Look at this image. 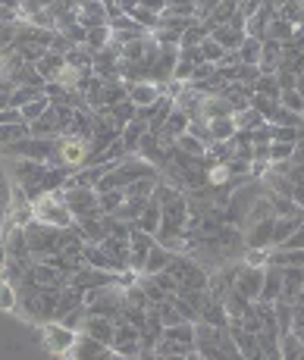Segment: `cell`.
Here are the masks:
<instances>
[{
    "label": "cell",
    "mask_w": 304,
    "mask_h": 360,
    "mask_svg": "<svg viewBox=\"0 0 304 360\" xmlns=\"http://www.w3.org/2000/svg\"><path fill=\"white\" fill-rule=\"evenodd\" d=\"M60 292L63 288H41L34 282H16V310L25 323H34V326H47L53 323V310H57V301H60Z\"/></svg>",
    "instance_id": "1"
},
{
    "label": "cell",
    "mask_w": 304,
    "mask_h": 360,
    "mask_svg": "<svg viewBox=\"0 0 304 360\" xmlns=\"http://www.w3.org/2000/svg\"><path fill=\"white\" fill-rule=\"evenodd\" d=\"M32 210H34V219L47 226H57V229H69L75 223V217L69 213V207L63 204V188L60 191H47V195L34 198L32 200Z\"/></svg>",
    "instance_id": "2"
},
{
    "label": "cell",
    "mask_w": 304,
    "mask_h": 360,
    "mask_svg": "<svg viewBox=\"0 0 304 360\" xmlns=\"http://www.w3.org/2000/svg\"><path fill=\"white\" fill-rule=\"evenodd\" d=\"M63 204L69 207L75 219H91L101 217V198L94 188H79V185H66L63 188Z\"/></svg>",
    "instance_id": "3"
},
{
    "label": "cell",
    "mask_w": 304,
    "mask_h": 360,
    "mask_svg": "<svg viewBox=\"0 0 304 360\" xmlns=\"http://www.w3.org/2000/svg\"><path fill=\"white\" fill-rule=\"evenodd\" d=\"M110 351H113L116 357H138L141 354V332H138L129 320H116Z\"/></svg>",
    "instance_id": "4"
},
{
    "label": "cell",
    "mask_w": 304,
    "mask_h": 360,
    "mask_svg": "<svg viewBox=\"0 0 304 360\" xmlns=\"http://www.w3.org/2000/svg\"><path fill=\"white\" fill-rule=\"evenodd\" d=\"M66 285L79 288V292H91V288H103V285H120V276L107 273V269H94L85 263L82 269H75V273L69 276Z\"/></svg>",
    "instance_id": "5"
},
{
    "label": "cell",
    "mask_w": 304,
    "mask_h": 360,
    "mask_svg": "<svg viewBox=\"0 0 304 360\" xmlns=\"http://www.w3.org/2000/svg\"><path fill=\"white\" fill-rule=\"evenodd\" d=\"M176 63H179V47H172V44H160V51H157L154 63H151L148 82H154V85H160V88H163L167 82H172Z\"/></svg>",
    "instance_id": "6"
},
{
    "label": "cell",
    "mask_w": 304,
    "mask_h": 360,
    "mask_svg": "<svg viewBox=\"0 0 304 360\" xmlns=\"http://www.w3.org/2000/svg\"><path fill=\"white\" fill-rule=\"evenodd\" d=\"M44 329V345H47V351H53L57 357H66L69 351L75 348V342H79V332H72V329H66L63 323H47V326H41Z\"/></svg>",
    "instance_id": "7"
},
{
    "label": "cell",
    "mask_w": 304,
    "mask_h": 360,
    "mask_svg": "<svg viewBox=\"0 0 304 360\" xmlns=\"http://www.w3.org/2000/svg\"><path fill=\"white\" fill-rule=\"evenodd\" d=\"M264 269L267 266H245V263H241V266L236 269V292L239 295H245L248 301H260V288H264Z\"/></svg>",
    "instance_id": "8"
},
{
    "label": "cell",
    "mask_w": 304,
    "mask_h": 360,
    "mask_svg": "<svg viewBox=\"0 0 304 360\" xmlns=\"http://www.w3.org/2000/svg\"><path fill=\"white\" fill-rule=\"evenodd\" d=\"M113 329H116V320H110V316H101V314H91L88 310L85 314V323H82V335H88L91 342H98V345H113Z\"/></svg>",
    "instance_id": "9"
},
{
    "label": "cell",
    "mask_w": 304,
    "mask_h": 360,
    "mask_svg": "<svg viewBox=\"0 0 304 360\" xmlns=\"http://www.w3.org/2000/svg\"><path fill=\"white\" fill-rule=\"evenodd\" d=\"M154 235H148V232H132L129 235V269L132 273H141L144 269V260H148V251L154 248Z\"/></svg>",
    "instance_id": "10"
},
{
    "label": "cell",
    "mask_w": 304,
    "mask_h": 360,
    "mask_svg": "<svg viewBox=\"0 0 304 360\" xmlns=\"http://www.w3.org/2000/svg\"><path fill=\"white\" fill-rule=\"evenodd\" d=\"M75 19H79V25H85V29H98V25H110L107 6H103L101 0H82V4L75 6Z\"/></svg>",
    "instance_id": "11"
},
{
    "label": "cell",
    "mask_w": 304,
    "mask_h": 360,
    "mask_svg": "<svg viewBox=\"0 0 304 360\" xmlns=\"http://www.w3.org/2000/svg\"><path fill=\"white\" fill-rule=\"evenodd\" d=\"M304 292V266H289L282 269V301L295 304Z\"/></svg>",
    "instance_id": "12"
},
{
    "label": "cell",
    "mask_w": 304,
    "mask_h": 360,
    "mask_svg": "<svg viewBox=\"0 0 304 360\" xmlns=\"http://www.w3.org/2000/svg\"><path fill=\"white\" fill-rule=\"evenodd\" d=\"M82 304H85V292H79V288L72 285H63V292H60V301H57V310H53V320H66L72 310H79Z\"/></svg>",
    "instance_id": "13"
},
{
    "label": "cell",
    "mask_w": 304,
    "mask_h": 360,
    "mask_svg": "<svg viewBox=\"0 0 304 360\" xmlns=\"http://www.w3.org/2000/svg\"><path fill=\"white\" fill-rule=\"evenodd\" d=\"M260 301H267V304L282 301V269L279 266H270V263H267V269H264V288H260Z\"/></svg>",
    "instance_id": "14"
},
{
    "label": "cell",
    "mask_w": 304,
    "mask_h": 360,
    "mask_svg": "<svg viewBox=\"0 0 304 360\" xmlns=\"http://www.w3.org/2000/svg\"><path fill=\"white\" fill-rule=\"evenodd\" d=\"M160 94H163V88L154 85V82H132V85H129V101H132L135 107H151Z\"/></svg>",
    "instance_id": "15"
},
{
    "label": "cell",
    "mask_w": 304,
    "mask_h": 360,
    "mask_svg": "<svg viewBox=\"0 0 304 360\" xmlns=\"http://www.w3.org/2000/svg\"><path fill=\"white\" fill-rule=\"evenodd\" d=\"M34 66H38L41 79H44V85H47V82H57L60 75H63V69H66V57H63V53H53V51H47L44 57H41Z\"/></svg>",
    "instance_id": "16"
},
{
    "label": "cell",
    "mask_w": 304,
    "mask_h": 360,
    "mask_svg": "<svg viewBox=\"0 0 304 360\" xmlns=\"http://www.w3.org/2000/svg\"><path fill=\"white\" fill-rule=\"evenodd\" d=\"M273 13L286 22H292L295 29L304 25V0H273Z\"/></svg>",
    "instance_id": "17"
},
{
    "label": "cell",
    "mask_w": 304,
    "mask_h": 360,
    "mask_svg": "<svg viewBox=\"0 0 304 360\" xmlns=\"http://www.w3.org/2000/svg\"><path fill=\"white\" fill-rule=\"evenodd\" d=\"M170 260H172V251H170V248H163L160 241H154V248L148 251V260H144V269H141V273H144V276L163 273V269L170 266Z\"/></svg>",
    "instance_id": "18"
},
{
    "label": "cell",
    "mask_w": 304,
    "mask_h": 360,
    "mask_svg": "<svg viewBox=\"0 0 304 360\" xmlns=\"http://www.w3.org/2000/svg\"><path fill=\"white\" fill-rule=\"evenodd\" d=\"M210 38L217 41V44H223L226 51H239L241 41H245L248 34H245V29H236V25L226 22V25H217V29L210 32Z\"/></svg>",
    "instance_id": "19"
},
{
    "label": "cell",
    "mask_w": 304,
    "mask_h": 360,
    "mask_svg": "<svg viewBox=\"0 0 304 360\" xmlns=\"http://www.w3.org/2000/svg\"><path fill=\"white\" fill-rule=\"evenodd\" d=\"M295 34H298V29L273 13V19L267 22V38H270V41H279V44L286 47V44H292V41H295ZM267 38H264V41H267Z\"/></svg>",
    "instance_id": "20"
},
{
    "label": "cell",
    "mask_w": 304,
    "mask_h": 360,
    "mask_svg": "<svg viewBox=\"0 0 304 360\" xmlns=\"http://www.w3.org/2000/svg\"><path fill=\"white\" fill-rule=\"evenodd\" d=\"M135 229L138 232H148V235H157L160 232V204L148 198V207L141 210V217L135 219Z\"/></svg>",
    "instance_id": "21"
},
{
    "label": "cell",
    "mask_w": 304,
    "mask_h": 360,
    "mask_svg": "<svg viewBox=\"0 0 304 360\" xmlns=\"http://www.w3.org/2000/svg\"><path fill=\"white\" fill-rule=\"evenodd\" d=\"M148 131H151V129H148V122H144V120H138V116H135L132 122H126V126H122L120 141L126 144V150H129V154H135V150H138V141H141V138L148 135Z\"/></svg>",
    "instance_id": "22"
},
{
    "label": "cell",
    "mask_w": 304,
    "mask_h": 360,
    "mask_svg": "<svg viewBox=\"0 0 304 360\" xmlns=\"http://www.w3.org/2000/svg\"><path fill=\"white\" fill-rule=\"evenodd\" d=\"M279 63H282V44H279V41H270V38H267V41H264V51H260L258 69H260V72H276V69H279Z\"/></svg>",
    "instance_id": "23"
},
{
    "label": "cell",
    "mask_w": 304,
    "mask_h": 360,
    "mask_svg": "<svg viewBox=\"0 0 304 360\" xmlns=\"http://www.w3.org/2000/svg\"><path fill=\"white\" fill-rule=\"evenodd\" d=\"M191 126V116L185 113V110H179V107H172V113H170V120L163 122V135H170V138H179V135H185Z\"/></svg>",
    "instance_id": "24"
},
{
    "label": "cell",
    "mask_w": 304,
    "mask_h": 360,
    "mask_svg": "<svg viewBox=\"0 0 304 360\" xmlns=\"http://www.w3.org/2000/svg\"><path fill=\"white\" fill-rule=\"evenodd\" d=\"M207 126H210V138H213V141H232V138H236V131H239V126H236V120H232V116L210 120Z\"/></svg>",
    "instance_id": "25"
},
{
    "label": "cell",
    "mask_w": 304,
    "mask_h": 360,
    "mask_svg": "<svg viewBox=\"0 0 304 360\" xmlns=\"http://www.w3.org/2000/svg\"><path fill=\"white\" fill-rule=\"evenodd\" d=\"M25 138H32L29 122H13V126H0V148H6V144H16V141H25Z\"/></svg>",
    "instance_id": "26"
},
{
    "label": "cell",
    "mask_w": 304,
    "mask_h": 360,
    "mask_svg": "<svg viewBox=\"0 0 304 360\" xmlns=\"http://www.w3.org/2000/svg\"><path fill=\"white\" fill-rule=\"evenodd\" d=\"M113 41V29L110 25H98V29H88V38H85V47L91 53H98V51H103V47Z\"/></svg>",
    "instance_id": "27"
},
{
    "label": "cell",
    "mask_w": 304,
    "mask_h": 360,
    "mask_svg": "<svg viewBox=\"0 0 304 360\" xmlns=\"http://www.w3.org/2000/svg\"><path fill=\"white\" fill-rule=\"evenodd\" d=\"M38 98H44V88H34V85H16L13 88V94H10V107H25L29 101H38Z\"/></svg>",
    "instance_id": "28"
},
{
    "label": "cell",
    "mask_w": 304,
    "mask_h": 360,
    "mask_svg": "<svg viewBox=\"0 0 304 360\" xmlns=\"http://www.w3.org/2000/svg\"><path fill=\"white\" fill-rule=\"evenodd\" d=\"M232 120H236L239 131H254V129H260V126L267 122L264 116H260L254 107H248V110H239V113H232Z\"/></svg>",
    "instance_id": "29"
},
{
    "label": "cell",
    "mask_w": 304,
    "mask_h": 360,
    "mask_svg": "<svg viewBox=\"0 0 304 360\" xmlns=\"http://www.w3.org/2000/svg\"><path fill=\"white\" fill-rule=\"evenodd\" d=\"M176 148L182 150V154H189V157H207V144L201 141V138L191 135V131H185V135L176 138Z\"/></svg>",
    "instance_id": "30"
},
{
    "label": "cell",
    "mask_w": 304,
    "mask_h": 360,
    "mask_svg": "<svg viewBox=\"0 0 304 360\" xmlns=\"http://www.w3.org/2000/svg\"><path fill=\"white\" fill-rule=\"evenodd\" d=\"M260 51H264V41L245 38V41H241V47H239L241 63H245V66H258V63H260Z\"/></svg>",
    "instance_id": "31"
},
{
    "label": "cell",
    "mask_w": 304,
    "mask_h": 360,
    "mask_svg": "<svg viewBox=\"0 0 304 360\" xmlns=\"http://www.w3.org/2000/svg\"><path fill=\"white\" fill-rule=\"evenodd\" d=\"M101 213H107V217H113L116 210H120L122 204H126V188H113V191H101Z\"/></svg>",
    "instance_id": "32"
},
{
    "label": "cell",
    "mask_w": 304,
    "mask_h": 360,
    "mask_svg": "<svg viewBox=\"0 0 304 360\" xmlns=\"http://www.w3.org/2000/svg\"><path fill=\"white\" fill-rule=\"evenodd\" d=\"M254 94H264V98H276L279 101V79H276V72H260V79L254 82Z\"/></svg>",
    "instance_id": "33"
},
{
    "label": "cell",
    "mask_w": 304,
    "mask_h": 360,
    "mask_svg": "<svg viewBox=\"0 0 304 360\" xmlns=\"http://www.w3.org/2000/svg\"><path fill=\"white\" fill-rule=\"evenodd\" d=\"M47 107H51L47 94H44V98H38V101H29L25 107H19V113H23V122H29V126H32L34 120H41V116H44V110H47Z\"/></svg>",
    "instance_id": "34"
},
{
    "label": "cell",
    "mask_w": 304,
    "mask_h": 360,
    "mask_svg": "<svg viewBox=\"0 0 304 360\" xmlns=\"http://www.w3.org/2000/svg\"><path fill=\"white\" fill-rule=\"evenodd\" d=\"M251 107L258 110L267 122H273L276 110H279V101H276V98H264V94H251Z\"/></svg>",
    "instance_id": "35"
},
{
    "label": "cell",
    "mask_w": 304,
    "mask_h": 360,
    "mask_svg": "<svg viewBox=\"0 0 304 360\" xmlns=\"http://www.w3.org/2000/svg\"><path fill=\"white\" fill-rule=\"evenodd\" d=\"M226 57V47L223 44H217L213 38H204L201 41V60L204 63H213V66H220V60Z\"/></svg>",
    "instance_id": "36"
},
{
    "label": "cell",
    "mask_w": 304,
    "mask_h": 360,
    "mask_svg": "<svg viewBox=\"0 0 304 360\" xmlns=\"http://www.w3.org/2000/svg\"><path fill=\"white\" fill-rule=\"evenodd\" d=\"M110 116H113V120L120 122V126H126V122H132L135 116H138V107H135V103L126 98V101H120V103H116V107H110Z\"/></svg>",
    "instance_id": "37"
},
{
    "label": "cell",
    "mask_w": 304,
    "mask_h": 360,
    "mask_svg": "<svg viewBox=\"0 0 304 360\" xmlns=\"http://www.w3.org/2000/svg\"><path fill=\"white\" fill-rule=\"evenodd\" d=\"M16 301H19V297H16V285L0 279V310L13 314V310H16Z\"/></svg>",
    "instance_id": "38"
},
{
    "label": "cell",
    "mask_w": 304,
    "mask_h": 360,
    "mask_svg": "<svg viewBox=\"0 0 304 360\" xmlns=\"http://www.w3.org/2000/svg\"><path fill=\"white\" fill-rule=\"evenodd\" d=\"M279 107H286V110H292V113H301L304 116V98H301L298 88H292V91H282L279 94Z\"/></svg>",
    "instance_id": "39"
},
{
    "label": "cell",
    "mask_w": 304,
    "mask_h": 360,
    "mask_svg": "<svg viewBox=\"0 0 304 360\" xmlns=\"http://www.w3.org/2000/svg\"><path fill=\"white\" fill-rule=\"evenodd\" d=\"M301 129L295 126H273V141H282V144H298L301 141Z\"/></svg>",
    "instance_id": "40"
},
{
    "label": "cell",
    "mask_w": 304,
    "mask_h": 360,
    "mask_svg": "<svg viewBox=\"0 0 304 360\" xmlns=\"http://www.w3.org/2000/svg\"><path fill=\"white\" fill-rule=\"evenodd\" d=\"M167 13L182 19H195V0H167Z\"/></svg>",
    "instance_id": "41"
},
{
    "label": "cell",
    "mask_w": 304,
    "mask_h": 360,
    "mask_svg": "<svg viewBox=\"0 0 304 360\" xmlns=\"http://www.w3.org/2000/svg\"><path fill=\"white\" fill-rule=\"evenodd\" d=\"M267 260H270V251H264V248H245V254H241L245 266H267Z\"/></svg>",
    "instance_id": "42"
},
{
    "label": "cell",
    "mask_w": 304,
    "mask_h": 360,
    "mask_svg": "<svg viewBox=\"0 0 304 360\" xmlns=\"http://www.w3.org/2000/svg\"><path fill=\"white\" fill-rule=\"evenodd\" d=\"M292 154H295V144H282V141H273L270 144V163L292 160Z\"/></svg>",
    "instance_id": "43"
},
{
    "label": "cell",
    "mask_w": 304,
    "mask_h": 360,
    "mask_svg": "<svg viewBox=\"0 0 304 360\" xmlns=\"http://www.w3.org/2000/svg\"><path fill=\"white\" fill-rule=\"evenodd\" d=\"M191 72H195V63H191V60H182V57H179L176 72H172V82H176V85H189Z\"/></svg>",
    "instance_id": "44"
},
{
    "label": "cell",
    "mask_w": 304,
    "mask_h": 360,
    "mask_svg": "<svg viewBox=\"0 0 304 360\" xmlns=\"http://www.w3.org/2000/svg\"><path fill=\"white\" fill-rule=\"evenodd\" d=\"M151 279H154L157 285H160L167 295H179V282L172 279V273H170V269H163V273H154V276H151Z\"/></svg>",
    "instance_id": "45"
},
{
    "label": "cell",
    "mask_w": 304,
    "mask_h": 360,
    "mask_svg": "<svg viewBox=\"0 0 304 360\" xmlns=\"http://www.w3.org/2000/svg\"><path fill=\"white\" fill-rule=\"evenodd\" d=\"M13 122H23V113L16 107H4L0 110V126H13Z\"/></svg>",
    "instance_id": "46"
},
{
    "label": "cell",
    "mask_w": 304,
    "mask_h": 360,
    "mask_svg": "<svg viewBox=\"0 0 304 360\" xmlns=\"http://www.w3.org/2000/svg\"><path fill=\"white\" fill-rule=\"evenodd\" d=\"M292 200H295V207H298V210H304V182L292 185Z\"/></svg>",
    "instance_id": "47"
},
{
    "label": "cell",
    "mask_w": 304,
    "mask_h": 360,
    "mask_svg": "<svg viewBox=\"0 0 304 360\" xmlns=\"http://www.w3.org/2000/svg\"><path fill=\"white\" fill-rule=\"evenodd\" d=\"M292 163H295V166H304V138H301V141H298V144H295V154H292Z\"/></svg>",
    "instance_id": "48"
},
{
    "label": "cell",
    "mask_w": 304,
    "mask_h": 360,
    "mask_svg": "<svg viewBox=\"0 0 304 360\" xmlns=\"http://www.w3.org/2000/svg\"><path fill=\"white\" fill-rule=\"evenodd\" d=\"M116 6H120L122 13H132L135 6H138V0H116Z\"/></svg>",
    "instance_id": "49"
},
{
    "label": "cell",
    "mask_w": 304,
    "mask_h": 360,
    "mask_svg": "<svg viewBox=\"0 0 304 360\" xmlns=\"http://www.w3.org/2000/svg\"><path fill=\"white\" fill-rule=\"evenodd\" d=\"M298 91H301V98H304V72L298 75Z\"/></svg>",
    "instance_id": "50"
},
{
    "label": "cell",
    "mask_w": 304,
    "mask_h": 360,
    "mask_svg": "<svg viewBox=\"0 0 304 360\" xmlns=\"http://www.w3.org/2000/svg\"><path fill=\"white\" fill-rule=\"evenodd\" d=\"M101 4H103V6H107V10H110V6H116V0H101Z\"/></svg>",
    "instance_id": "51"
},
{
    "label": "cell",
    "mask_w": 304,
    "mask_h": 360,
    "mask_svg": "<svg viewBox=\"0 0 304 360\" xmlns=\"http://www.w3.org/2000/svg\"><path fill=\"white\" fill-rule=\"evenodd\" d=\"M301 226H304V210H301Z\"/></svg>",
    "instance_id": "52"
},
{
    "label": "cell",
    "mask_w": 304,
    "mask_h": 360,
    "mask_svg": "<svg viewBox=\"0 0 304 360\" xmlns=\"http://www.w3.org/2000/svg\"><path fill=\"white\" fill-rule=\"evenodd\" d=\"M301 32H304V25H301Z\"/></svg>",
    "instance_id": "53"
}]
</instances>
